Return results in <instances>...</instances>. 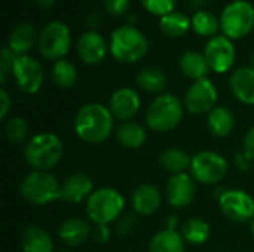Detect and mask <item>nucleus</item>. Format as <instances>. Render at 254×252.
<instances>
[{
  "label": "nucleus",
  "instance_id": "48",
  "mask_svg": "<svg viewBox=\"0 0 254 252\" xmlns=\"http://www.w3.org/2000/svg\"><path fill=\"white\" fill-rule=\"evenodd\" d=\"M54 252H71V251H68V250H58V251H54Z\"/></svg>",
  "mask_w": 254,
  "mask_h": 252
},
{
  "label": "nucleus",
  "instance_id": "36",
  "mask_svg": "<svg viewBox=\"0 0 254 252\" xmlns=\"http://www.w3.org/2000/svg\"><path fill=\"white\" fill-rule=\"evenodd\" d=\"M18 55H15L7 46L3 48L1 50V56H0V82L6 83L7 77L12 76L13 71V65H15V59Z\"/></svg>",
  "mask_w": 254,
  "mask_h": 252
},
{
  "label": "nucleus",
  "instance_id": "39",
  "mask_svg": "<svg viewBox=\"0 0 254 252\" xmlns=\"http://www.w3.org/2000/svg\"><path fill=\"white\" fill-rule=\"evenodd\" d=\"M234 163H235V168L240 171V172H247L252 169V163L253 160L243 151V153H237L234 156Z\"/></svg>",
  "mask_w": 254,
  "mask_h": 252
},
{
  "label": "nucleus",
  "instance_id": "42",
  "mask_svg": "<svg viewBox=\"0 0 254 252\" xmlns=\"http://www.w3.org/2000/svg\"><path fill=\"white\" fill-rule=\"evenodd\" d=\"M86 24L89 25V28H91V30H97V28L100 27V24H101V16H100V13H97V12H91V13L88 15Z\"/></svg>",
  "mask_w": 254,
  "mask_h": 252
},
{
  "label": "nucleus",
  "instance_id": "5",
  "mask_svg": "<svg viewBox=\"0 0 254 252\" xmlns=\"http://www.w3.org/2000/svg\"><path fill=\"white\" fill-rule=\"evenodd\" d=\"M19 195L31 205L45 206L61 199V186L49 171H31L21 181Z\"/></svg>",
  "mask_w": 254,
  "mask_h": 252
},
{
  "label": "nucleus",
  "instance_id": "20",
  "mask_svg": "<svg viewBox=\"0 0 254 252\" xmlns=\"http://www.w3.org/2000/svg\"><path fill=\"white\" fill-rule=\"evenodd\" d=\"M232 95L246 105H254V70L252 67H240L229 77Z\"/></svg>",
  "mask_w": 254,
  "mask_h": 252
},
{
  "label": "nucleus",
  "instance_id": "43",
  "mask_svg": "<svg viewBox=\"0 0 254 252\" xmlns=\"http://www.w3.org/2000/svg\"><path fill=\"white\" fill-rule=\"evenodd\" d=\"M33 3H34L40 10H51V9L55 6L57 0H33Z\"/></svg>",
  "mask_w": 254,
  "mask_h": 252
},
{
  "label": "nucleus",
  "instance_id": "40",
  "mask_svg": "<svg viewBox=\"0 0 254 252\" xmlns=\"http://www.w3.org/2000/svg\"><path fill=\"white\" fill-rule=\"evenodd\" d=\"M10 105H12V100L7 94L6 89H0V119L4 120L10 111Z\"/></svg>",
  "mask_w": 254,
  "mask_h": 252
},
{
  "label": "nucleus",
  "instance_id": "23",
  "mask_svg": "<svg viewBox=\"0 0 254 252\" xmlns=\"http://www.w3.org/2000/svg\"><path fill=\"white\" fill-rule=\"evenodd\" d=\"M115 137H116V141L119 143V146H122L124 149L137 150V149L143 147V144L146 143L147 132L141 123L129 120V122H122L116 128Z\"/></svg>",
  "mask_w": 254,
  "mask_h": 252
},
{
  "label": "nucleus",
  "instance_id": "16",
  "mask_svg": "<svg viewBox=\"0 0 254 252\" xmlns=\"http://www.w3.org/2000/svg\"><path fill=\"white\" fill-rule=\"evenodd\" d=\"M77 55L86 65H98L107 56V42L97 30H88L80 34L77 45Z\"/></svg>",
  "mask_w": 254,
  "mask_h": 252
},
{
  "label": "nucleus",
  "instance_id": "15",
  "mask_svg": "<svg viewBox=\"0 0 254 252\" xmlns=\"http://www.w3.org/2000/svg\"><path fill=\"white\" fill-rule=\"evenodd\" d=\"M109 110L115 120L129 122L140 110L141 100L140 95L132 88H119L109 98Z\"/></svg>",
  "mask_w": 254,
  "mask_h": 252
},
{
  "label": "nucleus",
  "instance_id": "21",
  "mask_svg": "<svg viewBox=\"0 0 254 252\" xmlns=\"http://www.w3.org/2000/svg\"><path fill=\"white\" fill-rule=\"evenodd\" d=\"M37 40H39V36L36 33V28L28 22H21L9 34L6 46L15 55L21 56V55H27L34 48Z\"/></svg>",
  "mask_w": 254,
  "mask_h": 252
},
{
  "label": "nucleus",
  "instance_id": "22",
  "mask_svg": "<svg viewBox=\"0 0 254 252\" xmlns=\"http://www.w3.org/2000/svg\"><path fill=\"white\" fill-rule=\"evenodd\" d=\"M179 68L186 77L192 79L193 82L207 79L208 73L211 71L204 52H198V50L183 52L179 59Z\"/></svg>",
  "mask_w": 254,
  "mask_h": 252
},
{
  "label": "nucleus",
  "instance_id": "14",
  "mask_svg": "<svg viewBox=\"0 0 254 252\" xmlns=\"http://www.w3.org/2000/svg\"><path fill=\"white\" fill-rule=\"evenodd\" d=\"M165 196L168 203L176 209L188 208L196 196V181L188 172L171 175L165 184Z\"/></svg>",
  "mask_w": 254,
  "mask_h": 252
},
{
  "label": "nucleus",
  "instance_id": "13",
  "mask_svg": "<svg viewBox=\"0 0 254 252\" xmlns=\"http://www.w3.org/2000/svg\"><path fill=\"white\" fill-rule=\"evenodd\" d=\"M217 88L207 77L193 82L185 95V108L192 114H204L210 113L217 102Z\"/></svg>",
  "mask_w": 254,
  "mask_h": 252
},
{
  "label": "nucleus",
  "instance_id": "37",
  "mask_svg": "<svg viewBox=\"0 0 254 252\" xmlns=\"http://www.w3.org/2000/svg\"><path fill=\"white\" fill-rule=\"evenodd\" d=\"M103 6L109 15L119 18L128 13L131 0H103Z\"/></svg>",
  "mask_w": 254,
  "mask_h": 252
},
{
  "label": "nucleus",
  "instance_id": "19",
  "mask_svg": "<svg viewBox=\"0 0 254 252\" xmlns=\"http://www.w3.org/2000/svg\"><path fill=\"white\" fill-rule=\"evenodd\" d=\"M91 230L92 224L89 221L79 217H71L61 223L58 229V238L65 247L76 248L91 239Z\"/></svg>",
  "mask_w": 254,
  "mask_h": 252
},
{
  "label": "nucleus",
  "instance_id": "35",
  "mask_svg": "<svg viewBox=\"0 0 254 252\" xmlns=\"http://www.w3.org/2000/svg\"><path fill=\"white\" fill-rule=\"evenodd\" d=\"M176 3H177V0H141L143 7L149 13H152L155 16H161V18L174 12Z\"/></svg>",
  "mask_w": 254,
  "mask_h": 252
},
{
  "label": "nucleus",
  "instance_id": "6",
  "mask_svg": "<svg viewBox=\"0 0 254 252\" xmlns=\"http://www.w3.org/2000/svg\"><path fill=\"white\" fill-rule=\"evenodd\" d=\"M125 208L124 196L113 187H100L92 192L86 201V215L92 224H112Z\"/></svg>",
  "mask_w": 254,
  "mask_h": 252
},
{
  "label": "nucleus",
  "instance_id": "2",
  "mask_svg": "<svg viewBox=\"0 0 254 252\" xmlns=\"http://www.w3.org/2000/svg\"><path fill=\"white\" fill-rule=\"evenodd\" d=\"M147 50L149 40L135 25L125 24L110 34L109 52L121 64H135L146 56Z\"/></svg>",
  "mask_w": 254,
  "mask_h": 252
},
{
  "label": "nucleus",
  "instance_id": "30",
  "mask_svg": "<svg viewBox=\"0 0 254 252\" xmlns=\"http://www.w3.org/2000/svg\"><path fill=\"white\" fill-rule=\"evenodd\" d=\"M183 239L186 244L190 245H202L205 244L211 236V227L210 224L202 218H190L188 220L180 230Z\"/></svg>",
  "mask_w": 254,
  "mask_h": 252
},
{
  "label": "nucleus",
  "instance_id": "17",
  "mask_svg": "<svg viewBox=\"0 0 254 252\" xmlns=\"http://www.w3.org/2000/svg\"><path fill=\"white\" fill-rule=\"evenodd\" d=\"M94 192V181L85 172H74L68 175L61 184V201L67 203L77 205L88 198Z\"/></svg>",
  "mask_w": 254,
  "mask_h": 252
},
{
  "label": "nucleus",
  "instance_id": "33",
  "mask_svg": "<svg viewBox=\"0 0 254 252\" xmlns=\"http://www.w3.org/2000/svg\"><path fill=\"white\" fill-rule=\"evenodd\" d=\"M4 135H6L7 141L15 146L25 143L27 137H28L27 122L19 116H13V117L7 119L6 125H4Z\"/></svg>",
  "mask_w": 254,
  "mask_h": 252
},
{
  "label": "nucleus",
  "instance_id": "41",
  "mask_svg": "<svg viewBox=\"0 0 254 252\" xmlns=\"http://www.w3.org/2000/svg\"><path fill=\"white\" fill-rule=\"evenodd\" d=\"M243 151L254 162V126L247 131L243 141Z\"/></svg>",
  "mask_w": 254,
  "mask_h": 252
},
{
  "label": "nucleus",
  "instance_id": "32",
  "mask_svg": "<svg viewBox=\"0 0 254 252\" xmlns=\"http://www.w3.org/2000/svg\"><path fill=\"white\" fill-rule=\"evenodd\" d=\"M192 19V30L201 37H216L220 31V18H217L210 10L195 12Z\"/></svg>",
  "mask_w": 254,
  "mask_h": 252
},
{
  "label": "nucleus",
  "instance_id": "26",
  "mask_svg": "<svg viewBox=\"0 0 254 252\" xmlns=\"http://www.w3.org/2000/svg\"><path fill=\"white\" fill-rule=\"evenodd\" d=\"M159 165L161 168L171 174H185L190 169V163H192V157L188 151H185L183 149L179 147H168L165 149L161 154H159Z\"/></svg>",
  "mask_w": 254,
  "mask_h": 252
},
{
  "label": "nucleus",
  "instance_id": "29",
  "mask_svg": "<svg viewBox=\"0 0 254 252\" xmlns=\"http://www.w3.org/2000/svg\"><path fill=\"white\" fill-rule=\"evenodd\" d=\"M159 28L168 37H183L192 28V19L186 13L174 10L159 19Z\"/></svg>",
  "mask_w": 254,
  "mask_h": 252
},
{
  "label": "nucleus",
  "instance_id": "7",
  "mask_svg": "<svg viewBox=\"0 0 254 252\" xmlns=\"http://www.w3.org/2000/svg\"><path fill=\"white\" fill-rule=\"evenodd\" d=\"M254 28V7L247 0H234L220 13V31L231 40L249 36Z\"/></svg>",
  "mask_w": 254,
  "mask_h": 252
},
{
  "label": "nucleus",
  "instance_id": "27",
  "mask_svg": "<svg viewBox=\"0 0 254 252\" xmlns=\"http://www.w3.org/2000/svg\"><path fill=\"white\" fill-rule=\"evenodd\" d=\"M186 242L179 230L164 229L152 236L149 252H185Z\"/></svg>",
  "mask_w": 254,
  "mask_h": 252
},
{
  "label": "nucleus",
  "instance_id": "8",
  "mask_svg": "<svg viewBox=\"0 0 254 252\" xmlns=\"http://www.w3.org/2000/svg\"><path fill=\"white\" fill-rule=\"evenodd\" d=\"M71 46V31L61 21L48 22L39 33L37 48L43 58L51 61L64 59Z\"/></svg>",
  "mask_w": 254,
  "mask_h": 252
},
{
  "label": "nucleus",
  "instance_id": "28",
  "mask_svg": "<svg viewBox=\"0 0 254 252\" xmlns=\"http://www.w3.org/2000/svg\"><path fill=\"white\" fill-rule=\"evenodd\" d=\"M135 82H137V86L140 89H143L144 92L161 95V94H164V91L167 88L168 79L161 68L149 65L138 71Z\"/></svg>",
  "mask_w": 254,
  "mask_h": 252
},
{
  "label": "nucleus",
  "instance_id": "34",
  "mask_svg": "<svg viewBox=\"0 0 254 252\" xmlns=\"http://www.w3.org/2000/svg\"><path fill=\"white\" fill-rule=\"evenodd\" d=\"M137 227V214L135 212H124L113 223V235L118 238H127L134 233Z\"/></svg>",
  "mask_w": 254,
  "mask_h": 252
},
{
  "label": "nucleus",
  "instance_id": "31",
  "mask_svg": "<svg viewBox=\"0 0 254 252\" xmlns=\"http://www.w3.org/2000/svg\"><path fill=\"white\" fill-rule=\"evenodd\" d=\"M51 79L60 89H70L77 82V70L74 64L67 59L55 61L51 68Z\"/></svg>",
  "mask_w": 254,
  "mask_h": 252
},
{
  "label": "nucleus",
  "instance_id": "12",
  "mask_svg": "<svg viewBox=\"0 0 254 252\" xmlns=\"http://www.w3.org/2000/svg\"><path fill=\"white\" fill-rule=\"evenodd\" d=\"M205 59L211 68V71L222 74L232 68L237 59V49L231 39L226 36L211 37L204 48Z\"/></svg>",
  "mask_w": 254,
  "mask_h": 252
},
{
  "label": "nucleus",
  "instance_id": "4",
  "mask_svg": "<svg viewBox=\"0 0 254 252\" xmlns=\"http://www.w3.org/2000/svg\"><path fill=\"white\" fill-rule=\"evenodd\" d=\"M183 114L185 104L174 94L164 92L149 104L144 120L155 132H170L182 123Z\"/></svg>",
  "mask_w": 254,
  "mask_h": 252
},
{
  "label": "nucleus",
  "instance_id": "9",
  "mask_svg": "<svg viewBox=\"0 0 254 252\" xmlns=\"http://www.w3.org/2000/svg\"><path fill=\"white\" fill-rule=\"evenodd\" d=\"M190 175L193 180L204 186L219 184L228 174V162L226 159L211 150H202L192 156L190 163Z\"/></svg>",
  "mask_w": 254,
  "mask_h": 252
},
{
  "label": "nucleus",
  "instance_id": "38",
  "mask_svg": "<svg viewBox=\"0 0 254 252\" xmlns=\"http://www.w3.org/2000/svg\"><path fill=\"white\" fill-rule=\"evenodd\" d=\"M113 230H110V227L107 224H92V230H91V239L95 244H107L110 241Z\"/></svg>",
  "mask_w": 254,
  "mask_h": 252
},
{
  "label": "nucleus",
  "instance_id": "25",
  "mask_svg": "<svg viewBox=\"0 0 254 252\" xmlns=\"http://www.w3.org/2000/svg\"><path fill=\"white\" fill-rule=\"evenodd\" d=\"M207 128H208L210 134L217 138L229 137L235 129V116L228 107L216 105L208 113Z\"/></svg>",
  "mask_w": 254,
  "mask_h": 252
},
{
  "label": "nucleus",
  "instance_id": "46",
  "mask_svg": "<svg viewBox=\"0 0 254 252\" xmlns=\"http://www.w3.org/2000/svg\"><path fill=\"white\" fill-rule=\"evenodd\" d=\"M250 67L254 70V52L252 53V58H250Z\"/></svg>",
  "mask_w": 254,
  "mask_h": 252
},
{
  "label": "nucleus",
  "instance_id": "18",
  "mask_svg": "<svg viewBox=\"0 0 254 252\" xmlns=\"http://www.w3.org/2000/svg\"><path fill=\"white\" fill-rule=\"evenodd\" d=\"M162 203V195L159 189L153 184H140L134 189L131 195V206L132 212L140 217L153 215Z\"/></svg>",
  "mask_w": 254,
  "mask_h": 252
},
{
  "label": "nucleus",
  "instance_id": "45",
  "mask_svg": "<svg viewBox=\"0 0 254 252\" xmlns=\"http://www.w3.org/2000/svg\"><path fill=\"white\" fill-rule=\"evenodd\" d=\"M207 4H208V0H189V6L193 9V13L199 10H205Z\"/></svg>",
  "mask_w": 254,
  "mask_h": 252
},
{
  "label": "nucleus",
  "instance_id": "44",
  "mask_svg": "<svg viewBox=\"0 0 254 252\" xmlns=\"http://www.w3.org/2000/svg\"><path fill=\"white\" fill-rule=\"evenodd\" d=\"M179 224H180V220L176 215H168L165 218V229H168V230H177Z\"/></svg>",
  "mask_w": 254,
  "mask_h": 252
},
{
  "label": "nucleus",
  "instance_id": "47",
  "mask_svg": "<svg viewBox=\"0 0 254 252\" xmlns=\"http://www.w3.org/2000/svg\"><path fill=\"white\" fill-rule=\"evenodd\" d=\"M250 232H252V235H253V238H254V218H253V221L250 223Z\"/></svg>",
  "mask_w": 254,
  "mask_h": 252
},
{
  "label": "nucleus",
  "instance_id": "3",
  "mask_svg": "<svg viewBox=\"0 0 254 252\" xmlns=\"http://www.w3.org/2000/svg\"><path fill=\"white\" fill-rule=\"evenodd\" d=\"M64 154V146L58 135L40 132L31 137L24 149V159L33 171H51Z\"/></svg>",
  "mask_w": 254,
  "mask_h": 252
},
{
  "label": "nucleus",
  "instance_id": "24",
  "mask_svg": "<svg viewBox=\"0 0 254 252\" xmlns=\"http://www.w3.org/2000/svg\"><path fill=\"white\" fill-rule=\"evenodd\" d=\"M21 250L22 252H54V241L45 229L28 226L21 233Z\"/></svg>",
  "mask_w": 254,
  "mask_h": 252
},
{
  "label": "nucleus",
  "instance_id": "11",
  "mask_svg": "<svg viewBox=\"0 0 254 252\" xmlns=\"http://www.w3.org/2000/svg\"><path fill=\"white\" fill-rule=\"evenodd\" d=\"M12 77L21 92L33 95L40 91L45 82V70L36 58L21 55L15 59Z\"/></svg>",
  "mask_w": 254,
  "mask_h": 252
},
{
  "label": "nucleus",
  "instance_id": "10",
  "mask_svg": "<svg viewBox=\"0 0 254 252\" xmlns=\"http://www.w3.org/2000/svg\"><path fill=\"white\" fill-rule=\"evenodd\" d=\"M222 214L238 224L252 223L254 218V199L241 189H226L219 198Z\"/></svg>",
  "mask_w": 254,
  "mask_h": 252
},
{
  "label": "nucleus",
  "instance_id": "1",
  "mask_svg": "<svg viewBox=\"0 0 254 252\" xmlns=\"http://www.w3.org/2000/svg\"><path fill=\"white\" fill-rule=\"evenodd\" d=\"M73 128L83 143L101 144L113 134L115 117L104 104L88 102L77 110Z\"/></svg>",
  "mask_w": 254,
  "mask_h": 252
}]
</instances>
